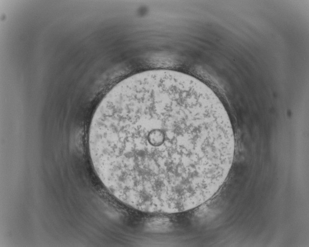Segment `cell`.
I'll use <instances>...</instances> for the list:
<instances>
[{"label":"cell","instance_id":"cell-1","mask_svg":"<svg viewBox=\"0 0 309 247\" xmlns=\"http://www.w3.org/2000/svg\"><path fill=\"white\" fill-rule=\"evenodd\" d=\"M228 114L215 93L189 74L147 71L114 86L90 123L98 177L117 199L148 213L174 214L211 198L234 160Z\"/></svg>","mask_w":309,"mask_h":247}]
</instances>
